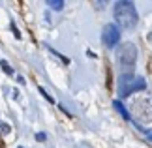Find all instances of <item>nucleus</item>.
Segmentation results:
<instances>
[{
	"instance_id": "obj_2",
	"label": "nucleus",
	"mask_w": 152,
	"mask_h": 148,
	"mask_svg": "<svg viewBox=\"0 0 152 148\" xmlns=\"http://www.w3.org/2000/svg\"><path fill=\"white\" fill-rule=\"evenodd\" d=\"M147 88V81L139 75L133 73H122L118 79V96L120 99H126L128 96H132L133 92H141Z\"/></svg>"
},
{
	"instance_id": "obj_1",
	"label": "nucleus",
	"mask_w": 152,
	"mask_h": 148,
	"mask_svg": "<svg viewBox=\"0 0 152 148\" xmlns=\"http://www.w3.org/2000/svg\"><path fill=\"white\" fill-rule=\"evenodd\" d=\"M113 15H115V25L124 30H133L137 26L139 21V13L135 9V4L132 0H116L115 8H113Z\"/></svg>"
},
{
	"instance_id": "obj_3",
	"label": "nucleus",
	"mask_w": 152,
	"mask_h": 148,
	"mask_svg": "<svg viewBox=\"0 0 152 148\" xmlns=\"http://www.w3.org/2000/svg\"><path fill=\"white\" fill-rule=\"evenodd\" d=\"M116 60H118L122 73H132L137 62V47L133 43H122L116 49Z\"/></svg>"
},
{
	"instance_id": "obj_9",
	"label": "nucleus",
	"mask_w": 152,
	"mask_h": 148,
	"mask_svg": "<svg viewBox=\"0 0 152 148\" xmlns=\"http://www.w3.org/2000/svg\"><path fill=\"white\" fill-rule=\"evenodd\" d=\"M94 2H96V6H98V8H105V6H107L109 2H111V0H94Z\"/></svg>"
},
{
	"instance_id": "obj_14",
	"label": "nucleus",
	"mask_w": 152,
	"mask_h": 148,
	"mask_svg": "<svg viewBox=\"0 0 152 148\" xmlns=\"http://www.w3.org/2000/svg\"><path fill=\"white\" fill-rule=\"evenodd\" d=\"M19 148H23V146H19Z\"/></svg>"
},
{
	"instance_id": "obj_11",
	"label": "nucleus",
	"mask_w": 152,
	"mask_h": 148,
	"mask_svg": "<svg viewBox=\"0 0 152 148\" xmlns=\"http://www.w3.org/2000/svg\"><path fill=\"white\" fill-rule=\"evenodd\" d=\"M36 141H38V143H45V141H47V135H45V133H38Z\"/></svg>"
},
{
	"instance_id": "obj_6",
	"label": "nucleus",
	"mask_w": 152,
	"mask_h": 148,
	"mask_svg": "<svg viewBox=\"0 0 152 148\" xmlns=\"http://www.w3.org/2000/svg\"><path fill=\"white\" fill-rule=\"evenodd\" d=\"M115 107H116V111H118V112H120L122 116H124V120H130V114H128L126 107H124V105H122V103L118 101V99H116V101H115Z\"/></svg>"
},
{
	"instance_id": "obj_5",
	"label": "nucleus",
	"mask_w": 152,
	"mask_h": 148,
	"mask_svg": "<svg viewBox=\"0 0 152 148\" xmlns=\"http://www.w3.org/2000/svg\"><path fill=\"white\" fill-rule=\"evenodd\" d=\"M47 4L55 11H62V8H64V0H47Z\"/></svg>"
},
{
	"instance_id": "obj_12",
	"label": "nucleus",
	"mask_w": 152,
	"mask_h": 148,
	"mask_svg": "<svg viewBox=\"0 0 152 148\" xmlns=\"http://www.w3.org/2000/svg\"><path fill=\"white\" fill-rule=\"evenodd\" d=\"M0 129H2L4 133H8V131H10V126H6V124H0Z\"/></svg>"
},
{
	"instance_id": "obj_10",
	"label": "nucleus",
	"mask_w": 152,
	"mask_h": 148,
	"mask_svg": "<svg viewBox=\"0 0 152 148\" xmlns=\"http://www.w3.org/2000/svg\"><path fill=\"white\" fill-rule=\"evenodd\" d=\"M39 92H42V96H43V98H47V101H51V103H53V101H55V99H53V98L49 96V94H47V92H45V88H42V86H39Z\"/></svg>"
},
{
	"instance_id": "obj_13",
	"label": "nucleus",
	"mask_w": 152,
	"mask_h": 148,
	"mask_svg": "<svg viewBox=\"0 0 152 148\" xmlns=\"http://www.w3.org/2000/svg\"><path fill=\"white\" fill-rule=\"evenodd\" d=\"M148 139H150V141H152V133H150V137H148Z\"/></svg>"
},
{
	"instance_id": "obj_4",
	"label": "nucleus",
	"mask_w": 152,
	"mask_h": 148,
	"mask_svg": "<svg viewBox=\"0 0 152 148\" xmlns=\"http://www.w3.org/2000/svg\"><path fill=\"white\" fill-rule=\"evenodd\" d=\"M120 41V28L115 25V23H109V25L103 26L102 30V43L107 47V49H113V47L118 45Z\"/></svg>"
},
{
	"instance_id": "obj_8",
	"label": "nucleus",
	"mask_w": 152,
	"mask_h": 148,
	"mask_svg": "<svg viewBox=\"0 0 152 148\" xmlns=\"http://www.w3.org/2000/svg\"><path fill=\"white\" fill-rule=\"evenodd\" d=\"M49 51L53 52V55H56V56H58V58H60V60H62L64 64H69V58H68V56H62V55H60V52H56L55 49H53V47H49Z\"/></svg>"
},
{
	"instance_id": "obj_7",
	"label": "nucleus",
	"mask_w": 152,
	"mask_h": 148,
	"mask_svg": "<svg viewBox=\"0 0 152 148\" xmlns=\"http://www.w3.org/2000/svg\"><path fill=\"white\" fill-rule=\"evenodd\" d=\"M0 68H2V71L6 73V75H15V71H13V68L10 66L6 60H0Z\"/></svg>"
}]
</instances>
